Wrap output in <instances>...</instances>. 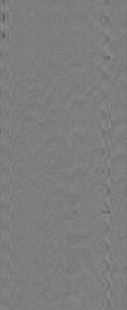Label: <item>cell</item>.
Segmentation results:
<instances>
[{"instance_id": "obj_1", "label": "cell", "mask_w": 127, "mask_h": 310, "mask_svg": "<svg viewBox=\"0 0 127 310\" xmlns=\"http://www.w3.org/2000/svg\"><path fill=\"white\" fill-rule=\"evenodd\" d=\"M110 44L109 41L101 44V55L102 56H109L110 53Z\"/></svg>"}, {"instance_id": "obj_2", "label": "cell", "mask_w": 127, "mask_h": 310, "mask_svg": "<svg viewBox=\"0 0 127 310\" xmlns=\"http://www.w3.org/2000/svg\"><path fill=\"white\" fill-rule=\"evenodd\" d=\"M101 30L102 34L109 38L110 35V31H111L110 23L104 25H101Z\"/></svg>"}, {"instance_id": "obj_3", "label": "cell", "mask_w": 127, "mask_h": 310, "mask_svg": "<svg viewBox=\"0 0 127 310\" xmlns=\"http://www.w3.org/2000/svg\"><path fill=\"white\" fill-rule=\"evenodd\" d=\"M102 8V15L109 18L110 15V9L109 5L105 3H104L103 4Z\"/></svg>"}, {"instance_id": "obj_4", "label": "cell", "mask_w": 127, "mask_h": 310, "mask_svg": "<svg viewBox=\"0 0 127 310\" xmlns=\"http://www.w3.org/2000/svg\"><path fill=\"white\" fill-rule=\"evenodd\" d=\"M101 25H104L110 23L109 19L103 15L101 16Z\"/></svg>"}]
</instances>
